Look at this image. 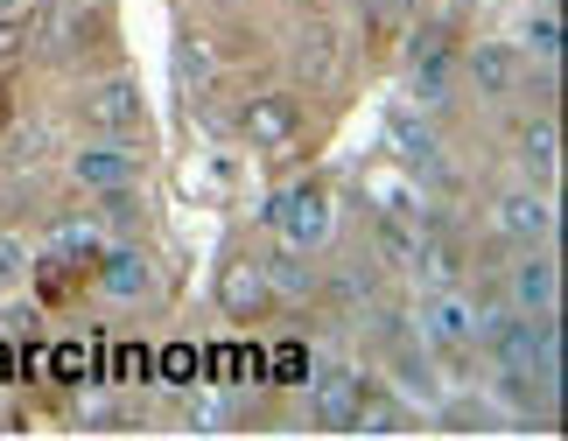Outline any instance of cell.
<instances>
[{"label":"cell","mask_w":568,"mask_h":441,"mask_svg":"<svg viewBox=\"0 0 568 441\" xmlns=\"http://www.w3.org/2000/svg\"><path fill=\"white\" fill-rule=\"evenodd\" d=\"M267 225L281 232V246H295V253H316V246H331V232H337V211H331V196H323L316 183H295V189L267 196Z\"/></svg>","instance_id":"cell-1"},{"label":"cell","mask_w":568,"mask_h":441,"mask_svg":"<svg viewBox=\"0 0 568 441\" xmlns=\"http://www.w3.org/2000/svg\"><path fill=\"white\" fill-rule=\"evenodd\" d=\"M414 329H422V350H428V358H443V350H464L477 337V308L456 295V288H428Z\"/></svg>","instance_id":"cell-2"},{"label":"cell","mask_w":568,"mask_h":441,"mask_svg":"<svg viewBox=\"0 0 568 441\" xmlns=\"http://www.w3.org/2000/svg\"><path fill=\"white\" fill-rule=\"evenodd\" d=\"M358 407H365V386H358L352 365H316L310 371V413H316L323 434H352Z\"/></svg>","instance_id":"cell-3"},{"label":"cell","mask_w":568,"mask_h":441,"mask_svg":"<svg viewBox=\"0 0 568 441\" xmlns=\"http://www.w3.org/2000/svg\"><path fill=\"white\" fill-rule=\"evenodd\" d=\"M71 175H78V189H92V196H105V189H134L141 154H134V147H113V141H84V147L71 154Z\"/></svg>","instance_id":"cell-4"},{"label":"cell","mask_w":568,"mask_h":441,"mask_svg":"<svg viewBox=\"0 0 568 441\" xmlns=\"http://www.w3.org/2000/svg\"><path fill=\"white\" fill-rule=\"evenodd\" d=\"M239 134L253 147H295L302 141V105L288 92H260V99H246V113H239Z\"/></svg>","instance_id":"cell-5"},{"label":"cell","mask_w":568,"mask_h":441,"mask_svg":"<svg viewBox=\"0 0 568 441\" xmlns=\"http://www.w3.org/2000/svg\"><path fill=\"white\" fill-rule=\"evenodd\" d=\"M92 274H99V295L120 301V308L148 301V288H155V267H148V253H134V246H105L92 259Z\"/></svg>","instance_id":"cell-6"},{"label":"cell","mask_w":568,"mask_h":441,"mask_svg":"<svg viewBox=\"0 0 568 441\" xmlns=\"http://www.w3.org/2000/svg\"><path fill=\"white\" fill-rule=\"evenodd\" d=\"M491 232L498 238H519V246H540L555 232V211H548V189H506L491 204Z\"/></svg>","instance_id":"cell-7"},{"label":"cell","mask_w":568,"mask_h":441,"mask_svg":"<svg viewBox=\"0 0 568 441\" xmlns=\"http://www.w3.org/2000/svg\"><path fill=\"white\" fill-rule=\"evenodd\" d=\"M217 308H225V316H239V322L267 316V308H274L267 267H260V259H225V267H217Z\"/></svg>","instance_id":"cell-8"},{"label":"cell","mask_w":568,"mask_h":441,"mask_svg":"<svg viewBox=\"0 0 568 441\" xmlns=\"http://www.w3.org/2000/svg\"><path fill=\"white\" fill-rule=\"evenodd\" d=\"M561 301V259L555 253H527L513 267V308H527V316H555Z\"/></svg>","instance_id":"cell-9"},{"label":"cell","mask_w":568,"mask_h":441,"mask_svg":"<svg viewBox=\"0 0 568 441\" xmlns=\"http://www.w3.org/2000/svg\"><path fill=\"white\" fill-rule=\"evenodd\" d=\"M84 120H92L99 134H126V126L141 120V84H134V78H105V84H92V99H84Z\"/></svg>","instance_id":"cell-10"},{"label":"cell","mask_w":568,"mask_h":441,"mask_svg":"<svg viewBox=\"0 0 568 441\" xmlns=\"http://www.w3.org/2000/svg\"><path fill=\"white\" fill-rule=\"evenodd\" d=\"M519 168H527L534 189H555V175H561V126L555 120H527V126H519Z\"/></svg>","instance_id":"cell-11"},{"label":"cell","mask_w":568,"mask_h":441,"mask_svg":"<svg viewBox=\"0 0 568 441\" xmlns=\"http://www.w3.org/2000/svg\"><path fill=\"white\" fill-rule=\"evenodd\" d=\"M414 92H422L428 113L449 99V35L443 29H428L422 42H414Z\"/></svg>","instance_id":"cell-12"},{"label":"cell","mask_w":568,"mask_h":441,"mask_svg":"<svg viewBox=\"0 0 568 441\" xmlns=\"http://www.w3.org/2000/svg\"><path fill=\"white\" fill-rule=\"evenodd\" d=\"M470 84L485 99H506L519 84V50H513V42H477V50H470Z\"/></svg>","instance_id":"cell-13"},{"label":"cell","mask_w":568,"mask_h":441,"mask_svg":"<svg viewBox=\"0 0 568 441\" xmlns=\"http://www.w3.org/2000/svg\"><path fill=\"white\" fill-rule=\"evenodd\" d=\"M260 267H267V295L274 301H310L316 295V267H310V253H295V246H281L274 259H260Z\"/></svg>","instance_id":"cell-14"},{"label":"cell","mask_w":568,"mask_h":441,"mask_svg":"<svg viewBox=\"0 0 568 441\" xmlns=\"http://www.w3.org/2000/svg\"><path fill=\"white\" fill-rule=\"evenodd\" d=\"M386 147L400 154V162H414V168H435V126H428V113H386Z\"/></svg>","instance_id":"cell-15"},{"label":"cell","mask_w":568,"mask_h":441,"mask_svg":"<svg viewBox=\"0 0 568 441\" xmlns=\"http://www.w3.org/2000/svg\"><path fill=\"white\" fill-rule=\"evenodd\" d=\"M393 386H400V400L435 407V358L428 350H400V358H393Z\"/></svg>","instance_id":"cell-16"},{"label":"cell","mask_w":568,"mask_h":441,"mask_svg":"<svg viewBox=\"0 0 568 441\" xmlns=\"http://www.w3.org/2000/svg\"><path fill=\"white\" fill-rule=\"evenodd\" d=\"M373 238H379V253L393 259V267H407L414 246H422V232H414L407 211H379V217H373Z\"/></svg>","instance_id":"cell-17"},{"label":"cell","mask_w":568,"mask_h":441,"mask_svg":"<svg viewBox=\"0 0 568 441\" xmlns=\"http://www.w3.org/2000/svg\"><path fill=\"white\" fill-rule=\"evenodd\" d=\"M302 71H310L316 84L337 78V35L331 29H310V35H302Z\"/></svg>","instance_id":"cell-18"},{"label":"cell","mask_w":568,"mask_h":441,"mask_svg":"<svg viewBox=\"0 0 568 441\" xmlns=\"http://www.w3.org/2000/svg\"><path fill=\"white\" fill-rule=\"evenodd\" d=\"M176 57H183V78H190V84H211L217 57H211V42H204V35H183V42H176Z\"/></svg>","instance_id":"cell-19"},{"label":"cell","mask_w":568,"mask_h":441,"mask_svg":"<svg viewBox=\"0 0 568 441\" xmlns=\"http://www.w3.org/2000/svg\"><path fill=\"white\" fill-rule=\"evenodd\" d=\"M29 280V253H21V238H0V288H21Z\"/></svg>","instance_id":"cell-20"},{"label":"cell","mask_w":568,"mask_h":441,"mask_svg":"<svg viewBox=\"0 0 568 441\" xmlns=\"http://www.w3.org/2000/svg\"><path fill=\"white\" fill-rule=\"evenodd\" d=\"M527 50H534V57H548V63L561 57V21H555V14H540L534 29H527Z\"/></svg>","instance_id":"cell-21"},{"label":"cell","mask_w":568,"mask_h":441,"mask_svg":"<svg viewBox=\"0 0 568 441\" xmlns=\"http://www.w3.org/2000/svg\"><path fill=\"white\" fill-rule=\"evenodd\" d=\"M0 329H8V337L21 343V337H29V329H36V308H21V301H8V308H0Z\"/></svg>","instance_id":"cell-22"},{"label":"cell","mask_w":568,"mask_h":441,"mask_svg":"<svg viewBox=\"0 0 568 441\" xmlns=\"http://www.w3.org/2000/svg\"><path fill=\"white\" fill-rule=\"evenodd\" d=\"M21 42H29V29H21V14H0V63H8Z\"/></svg>","instance_id":"cell-23"},{"label":"cell","mask_w":568,"mask_h":441,"mask_svg":"<svg viewBox=\"0 0 568 441\" xmlns=\"http://www.w3.org/2000/svg\"><path fill=\"white\" fill-rule=\"evenodd\" d=\"M196 421H204V428H232V400H211V392H204V400H196Z\"/></svg>","instance_id":"cell-24"},{"label":"cell","mask_w":568,"mask_h":441,"mask_svg":"<svg viewBox=\"0 0 568 441\" xmlns=\"http://www.w3.org/2000/svg\"><path fill=\"white\" fill-rule=\"evenodd\" d=\"M0 14H21V0H0Z\"/></svg>","instance_id":"cell-25"},{"label":"cell","mask_w":568,"mask_h":441,"mask_svg":"<svg viewBox=\"0 0 568 441\" xmlns=\"http://www.w3.org/2000/svg\"><path fill=\"white\" fill-rule=\"evenodd\" d=\"M0 126H8V105H0Z\"/></svg>","instance_id":"cell-26"}]
</instances>
